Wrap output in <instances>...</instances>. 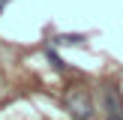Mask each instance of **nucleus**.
I'll list each match as a JSON object with an SVG mask.
<instances>
[{"label":"nucleus","instance_id":"obj_1","mask_svg":"<svg viewBox=\"0 0 123 120\" xmlns=\"http://www.w3.org/2000/svg\"><path fill=\"white\" fill-rule=\"evenodd\" d=\"M63 105H66V111L72 114V120H90V117H93V99H90L87 87H72V90H66Z\"/></svg>","mask_w":123,"mask_h":120},{"label":"nucleus","instance_id":"obj_5","mask_svg":"<svg viewBox=\"0 0 123 120\" xmlns=\"http://www.w3.org/2000/svg\"><path fill=\"white\" fill-rule=\"evenodd\" d=\"M6 3H9V0H0V9H3V6H6Z\"/></svg>","mask_w":123,"mask_h":120},{"label":"nucleus","instance_id":"obj_3","mask_svg":"<svg viewBox=\"0 0 123 120\" xmlns=\"http://www.w3.org/2000/svg\"><path fill=\"white\" fill-rule=\"evenodd\" d=\"M54 42L57 45H81L84 36L81 33H60V36H54Z\"/></svg>","mask_w":123,"mask_h":120},{"label":"nucleus","instance_id":"obj_6","mask_svg":"<svg viewBox=\"0 0 123 120\" xmlns=\"http://www.w3.org/2000/svg\"><path fill=\"white\" fill-rule=\"evenodd\" d=\"M108 120H123V117H108Z\"/></svg>","mask_w":123,"mask_h":120},{"label":"nucleus","instance_id":"obj_4","mask_svg":"<svg viewBox=\"0 0 123 120\" xmlns=\"http://www.w3.org/2000/svg\"><path fill=\"white\" fill-rule=\"evenodd\" d=\"M45 54H48V60H51V66H54V69H63V66H66V63H63V60H60V57H57V51H54V48H48V51H45Z\"/></svg>","mask_w":123,"mask_h":120},{"label":"nucleus","instance_id":"obj_2","mask_svg":"<svg viewBox=\"0 0 123 120\" xmlns=\"http://www.w3.org/2000/svg\"><path fill=\"white\" fill-rule=\"evenodd\" d=\"M105 111H108V117H123V99H120L117 87H105Z\"/></svg>","mask_w":123,"mask_h":120}]
</instances>
